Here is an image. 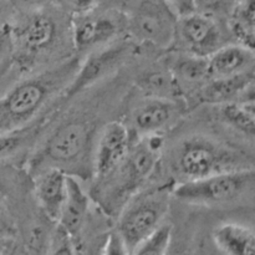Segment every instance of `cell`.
<instances>
[{
    "label": "cell",
    "mask_w": 255,
    "mask_h": 255,
    "mask_svg": "<svg viewBox=\"0 0 255 255\" xmlns=\"http://www.w3.org/2000/svg\"><path fill=\"white\" fill-rule=\"evenodd\" d=\"M80 64L79 56L67 57L50 69L15 84L0 96V133L29 126L55 101L71 82Z\"/></svg>",
    "instance_id": "1"
},
{
    "label": "cell",
    "mask_w": 255,
    "mask_h": 255,
    "mask_svg": "<svg viewBox=\"0 0 255 255\" xmlns=\"http://www.w3.org/2000/svg\"><path fill=\"white\" fill-rule=\"evenodd\" d=\"M163 144L162 134L134 138L124 161L105 177L94 179L91 197L105 214L117 217L122 207L143 188L156 171Z\"/></svg>",
    "instance_id": "2"
},
{
    "label": "cell",
    "mask_w": 255,
    "mask_h": 255,
    "mask_svg": "<svg viewBox=\"0 0 255 255\" xmlns=\"http://www.w3.org/2000/svg\"><path fill=\"white\" fill-rule=\"evenodd\" d=\"M66 10L55 0L27 5L7 21L11 59L19 69L30 71L51 54L65 34Z\"/></svg>",
    "instance_id": "3"
},
{
    "label": "cell",
    "mask_w": 255,
    "mask_h": 255,
    "mask_svg": "<svg viewBox=\"0 0 255 255\" xmlns=\"http://www.w3.org/2000/svg\"><path fill=\"white\" fill-rule=\"evenodd\" d=\"M169 162L172 173L178 183L223 172L253 168L246 153L203 134H194L179 141L172 151Z\"/></svg>",
    "instance_id": "4"
},
{
    "label": "cell",
    "mask_w": 255,
    "mask_h": 255,
    "mask_svg": "<svg viewBox=\"0 0 255 255\" xmlns=\"http://www.w3.org/2000/svg\"><path fill=\"white\" fill-rule=\"evenodd\" d=\"M92 124L85 117H75L62 122L44 142L41 148L32 156L30 171L36 174L41 169L55 168L67 172L86 168V162L92 169Z\"/></svg>",
    "instance_id": "5"
},
{
    "label": "cell",
    "mask_w": 255,
    "mask_h": 255,
    "mask_svg": "<svg viewBox=\"0 0 255 255\" xmlns=\"http://www.w3.org/2000/svg\"><path fill=\"white\" fill-rule=\"evenodd\" d=\"M174 183L162 184L137 192L117 216L116 233L128 255L151 236L162 223L169 209Z\"/></svg>",
    "instance_id": "6"
},
{
    "label": "cell",
    "mask_w": 255,
    "mask_h": 255,
    "mask_svg": "<svg viewBox=\"0 0 255 255\" xmlns=\"http://www.w3.org/2000/svg\"><path fill=\"white\" fill-rule=\"evenodd\" d=\"M253 189L254 168H247L174 183L172 197L192 206L219 207L241 201Z\"/></svg>",
    "instance_id": "7"
},
{
    "label": "cell",
    "mask_w": 255,
    "mask_h": 255,
    "mask_svg": "<svg viewBox=\"0 0 255 255\" xmlns=\"http://www.w3.org/2000/svg\"><path fill=\"white\" fill-rule=\"evenodd\" d=\"M126 35L134 42L159 49L173 45L177 16L164 0H126Z\"/></svg>",
    "instance_id": "8"
},
{
    "label": "cell",
    "mask_w": 255,
    "mask_h": 255,
    "mask_svg": "<svg viewBox=\"0 0 255 255\" xmlns=\"http://www.w3.org/2000/svg\"><path fill=\"white\" fill-rule=\"evenodd\" d=\"M126 35V16L120 7L99 6L85 14L71 15L70 36L77 54H89Z\"/></svg>",
    "instance_id": "9"
},
{
    "label": "cell",
    "mask_w": 255,
    "mask_h": 255,
    "mask_svg": "<svg viewBox=\"0 0 255 255\" xmlns=\"http://www.w3.org/2000/svg\"><path fill=\"white\" fill-rule=\"evenodd\" d=\"M134 50V44L127 40H117L107 46L89 52L79 67L60 99L54 102V110L59 109L72 97L81 94L84 90L94 86L96 82L115 74L127 61Z\"/></svg>",
    "instance_id": "10"
},
{
    "label": "cell",
    "mask_w": 255,
    "mask_h": 255,
    "mask_svg": "<svg viewBox=\"0 0 255 255\" xmlns=\"http://www.w3.org/2000/svg\"><path fill=\"white\" fill-rule=\"evenodd\" d=\"M186 110L183 100L146 96L131 111L127 127L133 138L162 134L182 119Z\"/></svg>",
    "instance_id": "11"
},
{
    "label": "cell",
    "mask_w": 255,
    "mask_h": 255,
    "mask_svg": "<svg viewBox=\"0 0 255 255\" xmlns=\"http://www.w3.org/2000/svg\"><path fill=\"white\" fill-rule=\"evenodd\" d=\"M222 45L223 31L219 20L196 11L177 19L172 46L178 51L208 57Z\"/></svg>",
    "instance_id": "12"
},
{
    "label": "cell",
    "mask_w": 255,
    "mask_h": 255,
    "mask_svg": "<svg viewBox=\"0 0 255 255\" xmlns=\"http://www.w3.org/2000/svg\"><path fill=\"white\" fill-rule=\"evenodd\" d=\"M133 139L124 122L112 121L102 127L92 149V174L95 179L109 174L124 161Z\"/></svg>",
    "instance_id": "13"
},
{
    "label": "cell",
    "mask_w": 255,
    "mask_h": 255,
    "mask_svg": "<svg viewBox=\"0 0 255 255\" xmlns=\"http://www.w3.org/2000/svg\"><path fill=\"white\" fill-rule=\"evenodd\" d=\"M164 66L173 77L179 96L186 104L193 100L197 92L209 80L207 57L176 50L166 57Z\"/></svg>",
    "instance_id": "14"
},
{
    "label": "cell",
    "mask_w": 255,
    "mask_h": 255,
    "mask_svg": "<svg viewBox=\"0 0 255 255\" xmlns=\"http://www.w3.org/2000/svg\"><path fill=\"white\" fill-rule=\"evenodd\" d=\"M67 176L62 169L50 167L34 174L35 197L47 221L56 223L67 194Z\"/></svg>",
    "instance_id": "15"
},
{
    "label": "cell",
    "mask_w": 255,
    "mask_h": 255,
    "mask_svg": "<svg viewBox=\"0 0 255 255\" xmlns=\"http://www.w3.org/2000/svg\"><path fill=\"white\" fill-rule=\"evenodd\" d=\"M254 50L237 42L222 45L207 57L209 79H229L254 71Z\"/></svg>",
    "instance_id": "16"
},
{
    "label": "cell",
    "mask_w": 255,
    "mask_h": 255,
    "mask_svg": "<svg viewBox=\"0 0 255 255\" xmlns=\"http://www.w3.org/2000/svg\"><path fill=\"white\" fill-rule=\"evenodd\" d=\"M91 199L75 177L67 176V194L62 206L56 227L74 241L86 224Z\"/></svg>",
    "instance_id": "17"
},
{
    "label": "cell",
    "mask_w": 255,
    "mask_h": 255,
    "mask_svg": "<svg viewBox=\"0 0 255 255\" xmlns=\"http://www.w3.org/2000/svg\"><path fill=\"white\" fill-rule=\"evenodd\" d=\"M254 94V71L229 79H209L193 97L196 105H223Z\"/></svg>",
    "instance_id": "18"
},
{
    "label": "cell",
    "mask_w": 255,
    "mask_h": 255,
    "mask_svg": "<svg viewBox=\"0 0 255 255\" xmlns=\"http://www.w3.org/2000/svg\"><path fill=\"white\" fill-rule=\"evenodd\" d=\"M214 244L223 255H255L253 228L234 222L222 223L212 233Z\"/></svg>",
    "instance_id": "19"
},
{
    "label": "cell",
    "mask_w": 255,
    "mask_h": 255,
    "mask_svg": "<svg viewBox=\"0 0 255 255\" xmlns=\"http://www.w3.org/2000/svg\"><path fill=\"white\" fill-rule=\"evenodd\" d=\"M221 121L243 137L253 139L255 131L254 94L247 95L236 101L218 105Z\"/></svg>",
    "instance_id": "20"
},
{
    "label": "cell",
    "mask_w": 255,
    "mask_h": 255,
    "mask_svg": "<svg viewBox=\"0 0 255 255\" xmlns=\"http://www.w3.org/2000/svg\"><path fill=\"white\" fill-rule=\"evenodd\" d=\"M226 25L234 42L253 49L255 46L254 0H237L226 17Z\"/></svg>",
    "instance_id": "21"
},
{
    "label": "cell",
    "mask_w": 255,
    "mask_h": 255,
    "mask_svg": "<svg viewBox=\"0 0 255 255\" xmlns=\"http://www.w3.org/2000/svg\"><path fill=\"white\" fill-rule=\"evenodd\" d=\"M47 119L49 117L45 114L41 120L32 122L24 128L0 133V162L12 158L30 144L36 142L37 136L42 132V127L46 124Z\"/></svg>",
    "instance_id": "22"
},
{
    "label": "cell",
    "mask_w": 255,
    "mask_h": 255,
    "mask_svg": "<svg viewBox=\"0 0 255 255\" xmlns=\"http://www.w3.org/2000/svg\"><path fill=\"white\" fill-rule=\"evenodd\" d=\"M173 229L169 223H162L151 236L142 241L129 255H168Z\"/></svg>",
    "instance_id": "23"
},
{
    "label": "cell",
    "mask_w": 255,
    "mask_h": 255,
    "mask_svg": "<svg viewBox=\"0 0 255 255\" xmlns=\"http://www.w3.org/2000/svg\"><path fill=\"white\" fill-rule=\"evenodd\" d=\"M237 0H193L194 11L212 16L217 20H226Z\"/></svg>",
    "instance_id": "24"
},
{
    "label": "cell",
    "mask_w": 255,
    "mask_h": 255,
    "mask_svg": "<svg viewBox=\"0 0 255 255\" xmlns=\"http://www.w3.org/2000/svg\"><path fill=\"white\" fill-rule=\"evenodd\" d=\"M49 255H77L74 241L59 227L55 231Z\"/></svg>",
    "instance_id": "25"
},
{
    "label": "cell",
    "mask_w": 255,
    "mask_h": 255,
    "mask_svg": "<svg viewBox=\"0 0 255 255\" xmlns=\"http://www.w3.org/2000/svg\"><path fill=\"white\" fill-rule=\"evenodd\" d=\"M57 2L70 15L85 14V12L92 11L101 5L100 0H57Z\"/></svg>",
    "instance_id": "26"
},
{
    "label": "cell",
    "mask_w": 255,
    "mask_h": 255,
    "mask_svg": "<svg viewBox=\"0 0 255 255\" xmlns=\"http://www.w3.org/2000/svg\"><path fill=\"white\" fill-rule=\"evenodd\" d=\"M12 54V45H11V36H10L9 24L5 22L0 27V69L2 65L11 59Z\"/></svg>",
    "instance_id": "27"
},
{
    "label": "cell",
    "mask_w": 255,
    "mask_h": 255,
    "mask_svg": "<svg viewBox=\"0 0 255 255\" xmlns=\"http://www.w3.org/2000/svg\"><path fill=\"white\" fill-rule=\"evenodd\" d=\"M164 1L178 17L194 11L193 0H164Z\"/></svg>",
    "instance_id": "28"
},
{
    "label": "cell",
    "mask_w": 255,
    "mask_h": 255,
    "mask_svg": "<svg viewBox=\"0 0 255 255\" xmlns=\"http://www.w3.org/2000/svg\"><path fill=\"white\" fill-rule=\"evenodd\" d=\"M14 12H11V0H0V27L10 20Z\"/></svg>",
    "instance_id": "29"
},
{
    "label": "cell",
    "mask_w": 255,
    "mask_h": 255,
    "mask_svg": "<svg viewBox=\"0 0 255 255\" xmlns=\"http://www.w3.org/2000/svg\"><path fill=\"white\" fill-rule=\"evenodd\" d=\"M100 1H101V5H100V6L120 7V9H121L126 0H100Z\"/></svg>",
    "instance_id": "30"
},
{
    "label": "cell",
    "mask_w": 255,
    "mask_h": 255,
    "mask_svg": "<svg viewBox=\"0 0 255 255\" xmlns=\"http://www.w3.org/2000/svg\"><path fill=\"white\" fill-rule=\"evenodd\" d=\"M21 1H25V2H29V4H27V5H32V4H37V2L47 1V0H21ZM27 5H25V6H27Z\"/></svg>",
    "instance_id": "31"
},
{
    "label": "cell",
    "mask_w": 255,
    "mask_h": 255,
    "mask_svg": "<svg viewBox=\"0 0 255 255\" xmlns=\"http://www.w3.org/2000/svg\"><path fill=\"white\" fill-rule=\"evenodd\" d=\"M168 255H181V254H169V253H168Z\"/></svg>",
    "instance_id": "32"
}]
</instances>
